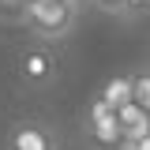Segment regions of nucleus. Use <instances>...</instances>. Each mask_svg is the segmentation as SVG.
Returning a JSON list of instances; mask_svg holds the SVG:
<instances>
[{"mask_svg": "<svg viewBox=\"0 0 150 150\" xmlns=\"http://www.w3.org/2000/svg\"><path fill=\"white\" fill-rule=\"evenodd\" d=\"M98 11H109V15H128L131 11V0H90Z\"/></svg>", "mask_w": 150, "mask_h": 150, "instance_id": "nucleus-8", "label": "nucleus"}, {"mask_svg": "<svg viewBox=\"0 0 150 150\" xmlns=\"http://www.w3.org/2000/svg\"><path fill=\"white\" fill-rule=\"evenodd\" d=\"M112 150H135V146H131V143H120V146H112Z\"/></svg>", "mask_w": 150, "mask_h": 150, "instance_id": "nucleus-11", "label": "nucleus"}, {"mask_svg": "<svg viewBox=\"0 0 150 150\" xmlns=\"http://www.w3.org/2000/svg\"><path fill=\"white\" fill-rule=\"evenodd\" d=\"M131 90H135V79H131V71H124V75H112L109 83L101 86V101L105 105H112V109H120V105H128L131 101Z\"/></svg>", "mask_w": 150, "mask_h": 150, "instance_id": "nucleus-5", "label": "nucleus"}, {"mask_svg": "<svg viewBox=\"0 0 150 150\" xmlns=\"http://www.w3.org/2000/svg\"><path fill=\"white\" fill-rule=\"evenodd\" d=\"M116 124H120V135H124V143H139V139H146L150 135V112L143 109V105H135V101H128V105H120L116 109Z\"/></svg>", "mask_w": 150, "mask_h": 150, "instance_id": "nucleus-4", "label": "nucleus"}, {"mask_svg": "<svg viewBox=\"0 0 150 150\" xmlns=\"http://www.w3.org/2000/svg\"><path fill=\"white\" fill-rule=\"evenodd\" d=\"M143 8H150V0H131V11H143Z\"/></svg>", "mask_w": 150, "mask_h": 150, "instance_id": "nucleus-9", "label": "nucleus"}, {"mask_svg": "<svg viewBox=\"0 0 150 150\" xmlns=\"http://www.w3.org/2000/svg\"><path fill=\"white\" fill-rule=\"evenodd\" d=\"M23 75L26 79H45L49 75V56L45 53H23Z\"/></svg>", "mask_w": 150, "mask_h": 150, "instance_id": "nucleus-7", "label": "nucleus"}, {"mask_svg": "<svg viewBox=\"0 0 150 150\" xmlns=\"http://www.w3.org/2000/svg\"><path fill=\"white\" fill-rule=\"evenodd\" d=\"M135 150H150V135H146V139H139V143H135Z\"/></svg>", "mask_w": 150, "mask_h": 150, "instance_id": "nucleus-10", "label": "nucleus"}, {"mask_svg": "<svg viewBox=\"0 0 150 150\" xmlns=\"http://www.w3.org/2000/svg\"><path fill=\"white\" fill-rule=\"evenodd\" d=\"M8 150H60V139L45 120H19L8 131Z\"/></svg>", "mask_w": 150, "mask_h": 150, "instance_id": "nucleus-3", "label": "nucleus"}, {"mask_svg": "<svg viewBox=\"0 0 150 150\" xmlns=\"http://www.w3.org/2000/svg\"><path fill=\"white\" fill-rule=\"evenodd\" d=\"M131 79H135L131 101H135V105H143V109L150 112V64H143L139 71H131Z\"/></svg>", "mask_w": 150, "mask_h": 150, "instance_id": "nucleus-6", "label": "nucleus"}, {"mask_svg": "<svg viewBox=\"0 0 150 150\" xmlns=\"http://www.w3.org/2000/svg\"><path fill=\"white\" fill-rule=\"evenodd\" d=\"M86 135H90L94 146L101 150H112L124 143V135H120V124H116V109L105 105L101 98H94L90 109H86Z\"/></svg>", "mask_w": 150, "mask_h": 150, "instance_id": "nucleus-2", "label": "nucleus"}, {"mask_svg": "<svg viewBox=\"0 0 150 150\" xmlns=\"http://www.w3.org/2000/svg\"><path fill=\"white\" fill-rule=\"evenodd\" d=\"M79 19V4L75 0H23V23L26 30L38 38H68Z\"/></svg>", "mask_w": 150, "mask_h": 150, "instance_id": "nucleus-1", "label": "nucleus"}]
</instances>
